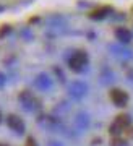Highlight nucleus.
<instances>
[{"label": "nucleus", "instance_id": "nucleus-1", "mask_svg": "<svg viewBox=\"0 0 133 146\" xmlns=\"http://www.w3.org/2000/svg\"><path fill=\"white\" fill-rule=\"evenodd\" d=\"M110 99H112L114 104H117V106H125L127 104V101H128V96L123 91H120V89H114L112 93H110Z\"/></svg>", "mask_w": 133, "mask_h": 146}, {"label": "nucleus", "instance_id": "nucleus-2", "mask_svg": "<svg viewBox=\"0 0 133 146\" xmlns=\"http://www.w3.org/2000/svg\"><path fill=\"white\" fill-rule=\"evenodd\" d=\"M84 63H86V57H84V54H76V55H73L72 60H70V67L73 68V70H76V72H80L83 67H84Z\"/></svg>", "mask_w": 133, "mask_h": 146}, {"label": "nucleus", "instance_id": "nucleus-3", "mask_svg": "<svg viewBox=\"0 0 133 146\" xmlns=\"http://www.w3.org/2000/svg\"><path fill=\"white\" fill-rule=\"evenodd\" d=\"M127 125H128V117H127V115H118L117 120L114 122V125H112V128H110V130H112V133H115V135H117V131L123 130Z\"/></svg>", "mask_w": 133, "mask_h": 146}, {"label": "nucleus", "instance_id": "nucleus-4", "mask_svg": "<svg viewBox=\"0 0 133 146\" xmlns=\"http://www.w3.org/2000/svg\"><path fill=\"white\" fill-rule=\"evenodd\" d=\"M8 125H10L15 131H23V128H25L23 122H21L16 115H10V117H8Z\"/></svg>", "mask_w": 133, "mask_h": 146}, {"label": "nucleus", "instance_id": "nucleus-5", "mask_svg": "<svg viewBox=\"0 0 133 146\" xmlns=\"http://www.w3.org/2000/svg\"><path fill=\"white\" fill-rule=\"evenodd\" d=\"M54 146H59V145H54Z\"/></svg>", "mask_w": 133, "mask_h": 146}]
</instances>
